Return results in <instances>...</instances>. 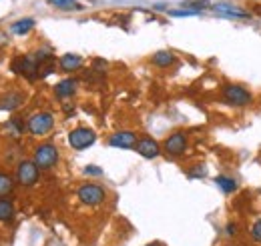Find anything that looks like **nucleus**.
Wrapping results in <instances>:
<instances>
[{"mask_svg": "<svg viewBox=\"0 0 261 246\" xmlns=\"http://www.w3.org/2000/svg\"><path fill=\"white\" fill-rule=\"evenodd\" d=\"M221 98L227 106H233V108H245L253 102V94L243 84H225L221 88Z\"/></svg>", "mask_w": 261, "mask_h": 246, "instance_id": "f257e3e1", "label": "nucleus"}, {"mask_svg": "<svg viewBox=\"0 0 261 246\" xmlns=\"http://www.w3.org/2000/svg\"><path fill=\"white\" fill-rule=\"evenodd\" d=\"M57 162H59V148L55 144L44 142L34 148V164L40 170H50L57 166Z\"/></svg>", "mask_w": 261, "mask_h": 246, "instance_id": "f03ea898", "label": "nucleus"}, {"mask_svg": "<svg viewBox=\"0 0 261 246\" xmlns=\"http://www.w3.org/2000/svg\"><path fill=\"white\" fill-rule=\"evenodd\" d=\"M76 196H79V200H81L83 204H87V206H98V204L105 202L107 192H105L102 186L95 184V182H87V184H83L76 190Z\"/></svg>", "mask_w": 261, "mask_h": 246, "instance_id": "7ed1b4c3", "label": "nucleus"}, {"mask_svg": "<svg viewBox=\"0 0 261 246\" xmlns=\"http://www.w3.org/2000/svg\"><path fill=\"white\" fill-rule=\"evenodd\" d=\"M97 140V134L93 128H87V126H79L74 130L68 132V144L74 148V150H85L89 146H93Z\"/></svg>", "mask_w": 261, "mask_h": 246, "instance_id": "20e7f679", "label": "nucleus"}, {"mask_svg": "<svg viewBox=\"0 0 261 246\" xmlns=\"http://www.w3.org/2000/svg\"><path fill=\"white\" fill-rule=\"evenodd\" d=\"M55 126V116L50 112H36L29 118L27 122V130L33 134V136H44L53 130Z\"/></svg>", "mask_w": 261, "mask_h": 246, "instance_id": "39448f33", "label": "nucleus"}, {"mask_svg": "<svg viewBox=\"0 0 261 246\" xmlns=\"http://www.w3.org/2000/svg\"><path fill=\"white\" fill-rule=\"evenodd\" d=\"M187 148H189V142H187L185 132H181V130L169 134L163 142V150L169 156H183V154L187 152Z\"/></svg>", "mask_w": 261, "mask_h": 246, "instance_id": "423d86ee", "label": "nucleus"}, {"mask_svg": "<svg viewBox=\"0 0 261 246\" xmlns=\"http://www.w3.org/2000/svg\"><path fill=\"white\" fill-rule=\"evenodd\" d=\"M40 168L34 164V160H22L16 168V180L22 186H33L38 182Z\"/></svg>", "mask_w": 261, "mask_h": 246, "instance_id": "0eeeda50", "label": "nucleus"}, {"mask_svg": "<svg viewBox=\"0 0 261 246\" xmlns=\"http://www.w3.org/2000/svg\"><path fill=\"white\" fill-rule=\"evenodd\" d=\"M213 12H217L219 16H225V18H237V20H247L251 18V12L241 8L239 4H231V2H217L211 6Z\"/></svg>", "mask_w": 261, "mask_h": 246, "instance_id": "6e6552de", "label": "nucleus"}, {"mask_svg": "<svg viewBox=\"0 0 261 246\" xmlns=\"http://www.w3.org/2000/svg\"><path fill=\"white\" fill-rule=\"evenodd\" d=\"M38 68H40V62L36 60L34 54H29V56H20L12 62V70L16 74H24L29 78H34L38 74Z\"/></svg>", "mask_w": 261, "mask_h": 246, "instance_id": "1a4fd4ad", "label": "nucleus"}, {"mask_svg": "<svg viewBox=\"0 0 261 246\" xmlns=\"http://www.w3.org/2000/svg\"><path fill=\"white\" fill-rule=\"evenodd\" d=\"M139 142L137 134L130 132V130H119L115 134L109 136V146L113 148H123V150H129V148H135Z\"/></svg>", "mask_w": 261, "mask_h": 246, "instance_id": "9d476101", "label": "nucleus"}, {"mask_svg": "<svg viewBox=\"0 0 261 246\" xmlns=\"http://www.w3.org/2000/svg\"><path fill=\"white\" fill-rule=\"evenodd\" d=\"M135 150L141 154L143 158H157V156L161 154V146H159L157 140H153V138H149V136H143V138H139Z\"/></svg>", "mask_w": 261, "mask_h": 246, "instance_id": "9b49d317", "label": "nucleus"}, {"mask_svg": "<svg viewBox=\"0 0 261 246\" xmlns=\"http://www.w3.org/2000/svg\"><path fill=\"white\" fill-rule=\"evenodd\" d=\"M22 102H24V94L22 93H8L6 96H2L0 108L2 110H16Z\"/></svg>", "mask_w": 261, "mask_h": 246, "instance_id": "f8f14e48", "label": "nucleus"}, {"mask_svg": "<svg viewBox=\"0 0 261 246\" xmlns=\"http://www.w3.org/2000/svg\"><path fill=\"white\" fill-rule=\"evenodd\" d=\"M76 80L74 78H65V80H61L57 86H55V94L59 96V98H70L72 94L76 93Z\"/></svg>", "mask_w": 261, "mask_h": 246, "instance_id": "ddd939ff", "label": "nucleus"}, {"mask_svg": "<svg viewBox=\"0 0 261 246\" xmlns=\"http://www.w3.org/2000/svg\"><path fill=\"white\" fill-rule=\"evenodd\" d=\"M59 66H61V70H65V72H72V70H79V68L83 66V58H81L79 54L68 52V54H63V56H61Z\"/></svg>", "mask_w": 261, "mask_h": 246, "instance_id": "4468645a", "label": "nucleus"}, {"mask_svg": "<svg viewBox=\"0 0 261 246\" xmlns=\"http://www.w3.org/2000/svg\"><path fill=\"white\" fill-rule=\"evenodd\" d=\"M151 62H153L155 66H159V68H167V66H171V64L175 62V54L169 52V50H159V52L153 54Z\"/></svg>", "mask_w": 261, "mask_h": 246, "instance_id": "2eb2a0df", "label": "nucleus"}, {"mask_svg": "<svg viewBox=\"0 0 261 246\" xmlns=\"http://www.w3.org/2000/svg\"><path fill=\"white\" fill-rule=\"evenodd\" d=\"M215 184L219 186L225 194H231V192H235V190H237V182H235V178L225 176V174H219V176L215 178Z\"/></svg>", "mask_w": 261, "mask_h": 246, "instance_id": "dca6fc26", "label": "nucleus"}, {"mask_svg": "<svg viewBox=\"0 0 261 246\" xmlns=\"http://www.w3.org/2000/svg\"><path fill=\"white\" fill-rule=\"evenodd\" d=\"M34 28V18H22V20H16L12 26H10V30L14 32V34H27V32H31Z\"/></svg>", "mask_w": 261, "mask_h": 246, "instance_id": "f3484780", "label": "nucleus"}, {"mask_svg": "<svg viewBox=\"0 0 261 246\" xmlns=\"http://www.w3.org/2000/svg\"><path fill=\"white\" fill-rule=\"evenodd\" d=\"M12 216H14V204H12V200L0 198V220L6 222V220H10Z\"/></svg>", "mask_w": 261, "mask_h": 246, "instance_id": "a211bd4d", "label": "nucleus"}, {"mask_svg": "<svg viewBox=\"0 0 261 246\" xmlns=\"http://www.w3.org/2000/svg\"><path fill=\"white\" fill-rule=\"evenodd\" d=\"M22 130H24V124L20 122L18 118H10L6 124V132L12 136V138H20L22 136Z\"/></svg>", "mask_w": 261, "mask_h": 246, "instance_id": "6ab92c4d", "label": "nucleus"}, {"mask_svg": "<svg viewBox=\"0 0 261 246\" xmlns=\"http://www.w3.org/2000/svg\"><path fill=\"white\" fill-rule=\"evenodd\" d=\"M12 188H14L12 178H10L8 174L0 172V198H2V196H6V194H10V192H12Z\"/></svg>", "mask_w": 261, "mask_h": 246, "instance_id": "aec40b11", "label": "nucleus"}, {"mask_svg": "<svg viewBox=\"0 0 261 246\" xmlns=\"http://www.w3.org/2000/svg\"><path fill=\"white\" fill-rule=\"evenodd\" d=\"M48 4L61 8V10H72V8H81V4H76V0H48Z\"/></svg>", "mask_w": 261, "mask_h": 246, "instance_id": "412c9836", "label": "nucleus"}, {"mask_svg": "<svg viewBox=\"0 0 261 246\" xmlns=\"http://www.w3.org/2000/svg\"><path fill=\"white\" fill-rule=\"evenodd\" d=\"M249 232H251V238L261 244V218H257V220L251 224V230H249Z\"/></svg>", "mask_w": 261, "mask_h": 246, "instance_id": "4be33fe9", "label": "nucleus"}, {"mask_svg": "<svg viewBox=\"0 0 261 246\" xmlns=\"http://www.w3.org/2000/svg\"><path fill=\"white\" fill-rule=\"evenodd\" d=\"M199 12L189 10V8H177V10H169V16H197Z\"/></svg>", "mask_w": 261, "mask_h": 246, "instance_id": "5701e85b", "label": "nucleus"}, {"mask_svg": "<svg viewBox=\"0 0 261 246\" xmlns=\"http://www.w3.org/2000/svg\"><path fill=\"white\" fill-rule=\"evenodd\" d=\"M85 174H91V176H100L102 174V170L97 168V166H87L85 168Z\"/></svg>", "mask_w": 261, "mask_h": 246, "instance_id": "b1692460", "label": "nucleus"}, {"mask_svg": "<svg viewBox=\"0 0 261 246\" xmlns=\"http://www.w3.org/2000/svg\"><path fill=\"white\" fill-rule=\"evenodd\" d=\"M237 234V224L235 222H229L227 224V236H235Z\"/></svg>", "mask_w": 261, "mask_h": 246, "instance_id": "393cba45", "label": "nucleus"}, {"mask_svg": "<svg viewBox=\"0 0 261 246\" xmlns=\"http://www.w3.org/2000/svg\"><path fill=\"white\" fill-rule=\"evenodd\" d=\"M147 246H159V244H147Z\"/></svg>", "mask_w": 261, "mask_h": 246, "instance_id": "a878e982", "label": "nucleus"}]
</instances>
